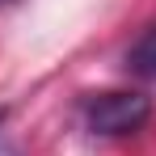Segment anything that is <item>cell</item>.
Listing matches in <instances>:
<instances>
[{
    "instance_id": "6da1fadb",
    "label": "cell",
    "mask_w": 156,
    "mask_h": 156,
    "mask_svg": "<svg viewBox=\"0 0 156 156\" xmlns=\"http://www.w3.org/2000/svg\"><path fill=\"white\" fill-rule=\"evenodd\" d=\"M148 114H152V101L144 93H97L84 101V127L93 135L118 139V135H135L148 122Z\"/></svg>"
},
{
    "instance_id": "7a4b0ae2",
    "label": "cell",
    "mask_w": 156,
    "mask_h": 156,
    "mask_svg": "<svg viewBox=\"0 0 156 156\" xmlns=\"http://www.w3.org/2000/svg\"><path fill=\"white\" fill-rule=\"evenodd\" d=\"M127 72H135L144 80H156V26L144 30V38L127 51Z\"/></svg>"
},
{
    "instance_id": "3957f363",
    "label": "cell",
    "mask_w": 156,
    "mask_h": 156,
    "mask_svg": "<svg viewBox=\"0 0 156 156\" xmlns=\"http://www.w3.org/2000/svg\"><path fill=\"white\" fill-rule=\"evenodd\" d=\"M0 118H4V110H0Z\"/></svg>"
}]
</instances>
